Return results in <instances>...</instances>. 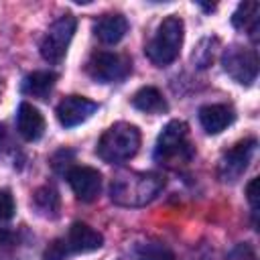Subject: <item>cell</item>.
Listing matches in <instances>:
<instances>
[{"mask_svg":"<svg viewBox=\"0 0 260 260\" xmlns=\"http://www.w3.org/2000/svg\"><path fill=\"white\" fill-rule=\"evenodd\" d=\"M165 189V177L158 173H142V171H130L120 173L112 179L110 185V197L116 205L122 207H142L156 199V195Z\"/></svg>","mask_w":260,"mask_h":260,"instance_id":"6da1fadb","label":"cell"},{"mask_svg":"<svg viewBox=\"0 0 260 260\" xmlns=\"http://www.w3.org/2000/svg\"><path fill=\"white\" fill-rule=\"evenodd\" d=\"M140 148V130L128 122L112 124L100 138L95 152L104 162L122 165L130 160Z\"/></svg>","mask_w":260,"mask_h":260,"instance_id":"7a4b0ae2","label":"cell"},{"mask_svg":"<svg viewBox=\"0 0 260 260\" xmlns=\"http://www.w3.org/2000/svg\"><path fill=\"white\" fill-rule=\"evenodd\" d=\"M183 37H185V24H183V20L179 16H175V14L167 16L158 24L154 37L150 39V43L144 49L148 61L152 65H156V67L171 65L179 57V53H181Z\"/></svg>","mask_w":260,"mask_h":260,"instance_id":"3957f363","label":"cell"},{"mask_svg":"<svg viewBox=\"0 0 260 260\" xmlns=\"http://www.w3.org/2000/svg\"><path fill=\"white\" fill-rule=\"evenodd\" d=\"M195 150L189 142V128L181 120H171L156 138L154 160L167 167H175L179 162H189Z\"/></svg>","mask_w":260,"mask_h":260,"instance_id":"277c9868","label":"cell"},{"mask_svg":"<svg viewBox=\"0 0 260 260\" xmlns=\"http://www.w3.org/2000/svg\"><path fill=\"white\" fill-rule=\"evenodd\" d=\"M223 71L240 85H252L258 77V55L250 47L232 45L221 55Z\"/></svg>","mask_w":260,"mask_h":260,"instance_id":"5b68a950","label":"cell"},{"mask_svg":"<svg viewBox=\"0 0 260 260\" xmlns=\"http://www.w3.org/2000/svg\"><path fill=\"white\" fill-rule=\"evenodd\" d=\"M77 28V20L73 14H63L59 16L47 30V35L41 41V55L49 63H61L65 57L69 43L73 39V32Z\"/></svg>","mask_w":260,"mask_h":260,"instance_id":"8992f818","label":"cell"},{"mask_svg":"<svg viewBox=\"0 0 260 260\" xmlns=\"http://www.w3.org/2000/svg\"><path fill=\"white\" fill-rule=\"evenodd\" d=\"M85 69H87V75L98 83H116V81H122L130 73L132 63L126 55L98 51L89 57Z\"/></svg>","mask_w":260,"mask_h":260,"instance_id":"52a82bcc","label":"cell"},{"mask_svg":"<svg viewBox=\"0 0 260 260\" xmlns=\"http://www.w3.org/2000/svg\"><path fill=\"white\" fill-rule=\"evenodd\" d=\"M256 150V138H244L240 142H236L230 150L223 152L219 167H217V175L223 183H234L236 179L242 177V173L248 169L252 156Z\"/></svg>","mask_w":260,"mask_h":260,"instance_id":"ba28073f","label":"cell"},{"mask_svg":"<svg viewBox=\"0 0 260 260\" xmlns=\"http://www.w3.org/2000/svg\"><path fill=\"white\" fill-rule=\"evenodd\" d=\"M67 183L71 187V191L75 193V197L83 203H91L102 189V175L98 169L93 167H85V165H73L67 173Z\"/></svg>","mask_w":260,"mask_h":260,"instance_id":"9c48e42d","label":"cell"},{"mask_svg":"<svg viewBox=\"0 0 260 260\" xmlns=\"http://www.w3.org/2000/svg\"><path fill=\"white\" fill-rule=\"evenodd\" d=\"M98 110V104L83 98V95H67L65 100L59 102L55 114L61 126L65 128H75L79 124H83L85 120H89Z\"/></svg>","mask_w":260,"mask_h":260,"instance_id":"30bf717a","label":"cell"},{"mask_svg":"<svg viewBox=\"0 0 260 260\" xmlns=\"http://www.w3.org/2000/svg\"><path fill=\"white\" fill-rule=\"evenodd\" d=\"M63 242H65L69 254H85V252H93V250L102 248L104 236L98 230H93L91 225H87L83 221H75L67 230V236L63 238Z\"/></svg>","mask_w":260,"mask_h":260,"instance_id":"8fae6325","label":"cell"},{"mask_svg":"<svg viewBox=\"0 0 260 260\" xmlns=\"http://www.w3.org/2000/svg\"><path fill=\"white\" fill-rule=\"evenodd\" d=\"M236 120V112L228 104H209L199 110V124L207 134H219Z\"/></svg>","mask_w":260,"mask_h":260,"instance_id":"7c38bea8","label":"cell"},{"mask_svg":"<svg viewBox=\"0 0 260 260\" xmlns=\"http://www.w3.org/2000/svg\"><path fill=\"white\" fill-rule=\"evenodd\" d=\"M16 130L18 134L28 140L35 142L45 134V118L43 114L28 102H22L16 110Z\"/></svg>","mask_w":260,"mask_h":260,"instance_id":"4fadbf2b","label":"cell"},{"mask_svg":"<svg viewBox=\"0 0 260 260\" xmlns=\"http://www.w3.org/2000/svg\"><path fill=\"white\" fill-rule=\"evenodd\" d=\"M93 30L104 45H116L128 32V20L122 14H106L95 22Z\"/></svg>","mask_w":260,"mask_h":260,"instance_id":"5bb4252c","label":"cell"},{"mask_svg":"<svg viewBox=\"0 0 260 260\" xmlns=\"http://www.w3.org/2000/svg\"><path fill=\"white\" fill-rule=\"evenodd\" d=\"M55 81H57V75L53 71H32L22 79L20 89L24 95H30L37 100H47L51 89L55 87Z\"/></svg>","mask_w":260,"mask_h":260,"instance_id":"9a60e30c","label":"cell"},{"mask_svg":"<svg viewBox=\"0 0 260 260\" xmlns=\"http://www.w3.org/2000/svg\"><path fill=\"white\" fill-rule=\"evenodd\" d=\"M258 12H260L258 2H254V0L240 2L238 8L232 14V24L238 30H244L250 37H256V32H258Z\"/></svg>","mask_w":260,"mask_h":260,"instance_id":"2e32d148","label":"cell"},{"mask_svg":"<svg viewBox=\"0 0 260 260\" xmlns=\"http://www.w3.org/2000/svg\"><path fill=\"white\" fill-rule=\"evenodd\" d=\"M132 106L146 114H160V112H167V108H169L162 93L152 85L140 87L132 98Z\"/></svg>","mask_w":260,"mask_h":260,"instance_id":"e0dca14e","label":"cell"},{"mask_svg":"<svg viewBox=\"0 0 260 260\" xmlns=\"http://www.w3.org/2000/svg\"><path fill=\"white\" fill-rule=\"evenodd\" d=\"M32 205L37 207V211L45 217H51L55 219L59 215V209H61V199H59V193L55 187L51 185H43L35 191L32 195Z\"/></svg>","mask_w":260,"mask_h":260,"instance_id":"ac0fdd59","label":"cell"},{"mask_svg":"<svg viewBox=\"0 0 260 260\" xmlns=\"http://www.w3.org/2000/svg\"><path fill=\"white\" fill-rule=\"evenodd\" d=\"M136 254H138V260H177L175 254L167 246H162L158 242L140 244L138 250H136Z\"/></svg>","mask_w":260,"mask_h":260,"instance_id":"d6986e66","label":"cell"},{"mask_svg":"<svg viewBox=\"0 0 260 260\" xmlns=\"http://www.w3.org/2000/svg\"><path fill=\"white\" fill-rule=\"evenodd\" d=\"M215 45H217V39H201V41H199L197 49H195L193 55H191L193 63H195L199 69H205V67L211 65L213 53H215V49H213Z\"/></svg>","mask_w":260,"mask_h":260,"instance_id":"ffe728a7","label":"cell"},{"mask_svg":"<svg viewBox=\"0 0 260 260\" xmlns=\"http://www.w3.org/2000/svg\"><path fill=\"white\" fill-rule=\"evenodd\" d=\"M69 256H71V254H69L65 242H63V238H57V240H53V242L47 246V250H45V254H43V260H67Z\"/></svg>","mask_w":260,"mask_h":260,"instance_id":"44dd1931","label":"cell"},{"mask_svg":"<svg viewBox=\"0 0 260 260\" xmlns=\"http://www.w3.org/2000/svg\"><path fill=\"white\" fill-rule=\"evenodd\" d=\"M14 197L8 189H0V219H10L14 215Z\"/></svg>","mask_w":260,"mask_h":260,"instance_id":"7402d4cb","label":"cell"},{"mask_svg":"<svg viewBox=\"0 0 260 260\" xmlns=\"http://www.w3.org/2000/svg\"><path fill=\"white\" fill-rule=\"evenodd\" d=\"M258 177H254L250 183H248V187H246V197H248V201H250V205H252V211L256 213V209H258Z\"/></svg>","mask_w":260,"mask_h":260,"instance_id":"603a6c76","label":"cell"},{"mask_svg":"<svg viewBox=\"0 0 260 260\" xmlns=\"http://www.w3.org/2000/svg\"><path fill=\"white\" fill-rule=\"evenodd\" d=\"M12 232L10 230H6V228H0V248L2 246H6V244H10L12 242Z\"/></svg>","mask_w":260,"mask_h":260,"instance_id":"cb8c5ba5","label":"cell"},{"mask_svg":"<svg viewBox=\"0 0 260 260\" xmlns=\"http://www.w3.org/2000/svg\"><path fill=\"white\" fill-rule=\"evenodd\" d=\"M203 10H207V12H211V10H215V4H199Z\"/></svg>","mask_w":260,"mask_h":260,"instance_id":"d4e9b609","label":"cell"}]
</instances>
